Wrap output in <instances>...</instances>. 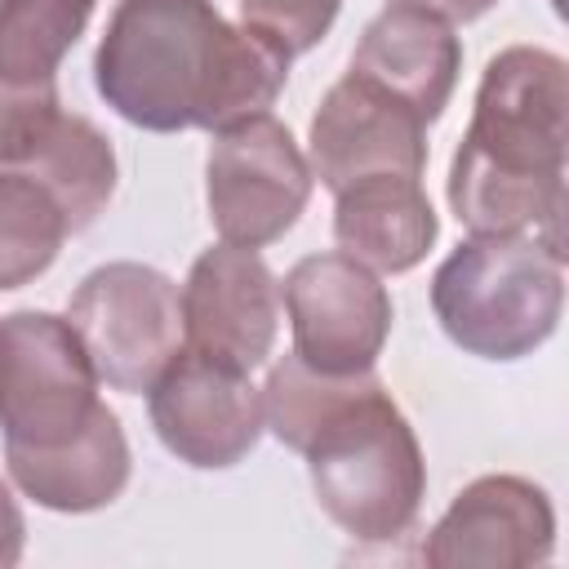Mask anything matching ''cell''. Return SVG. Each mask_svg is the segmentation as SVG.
<instances>
[{
	"mask_svg": "<svg viewBox=\"0 0 569 569\" xmlns=\"http://www.w3.org/2000/svg\"><path fill=\"white\" fill-rule=\"evenodd\" d=\"M289 53L253 27H236L213 0H116L93 53L98 98L147 133L227 129L267 111Z\"/></svg>",
	"mask_w": 569,
	"mask_h": 569,
	"instance_id": "obj_1",
	"label": "cell"
},
{
	"mask_svg": "<svg viewBox=\"0 0 569 569\" xmlns=\"http://www.w3.org/2000/svg\"><path fill=\"white\" fill-rule=\"evenodd\" d=\"M262 427L307 458L320 511L356 542H396L422 511V445L382 378H329L293 351L262 382Z\"/></svg>",
	"mask_w": 569,
	"mask_h": 569,
	"instance_id": "obj_2",
	"label": "cell"
},
{
	"mask_svg": "<svg viewBox=\"0 0 569 569\" xmlns=\"http://www.w3.org/2000/svg\"><path fill=\"white\" fill-rule=\"evenodd\" d=\"M569 67L538 44L489 58L449 164V209L471 236H538L565 249Z\"/></svg>",
	"mask_w": 569,
	"mask_h": 569,
	"instance_id": "obj_3",
	"label": "cell"
},
{
	"mask_svg": "<svg viewBox=\"0 0 569 569\" xmlns=\"http://www.w3.org/2000/svg\"><path fill=\"white\" fill-rule=\"evenodd\" d=\"M565 249L538 236H471L431 276V311L453 347L480 360H525L560 325Z\"/></svg>",
	"mask_w": 569,
	"mask_h": 569,
	"instance_id": "obj_4",
	"label": "cell"
},
{
	"mask_svg": "<svg viewBox=\"0 0 569 569\" xmlns=\"http://www.w3.org/2000/svg\"><path fill=\"white\" fill-rule=\"evenodd\" d=\"M98 369L53 311L0 316V436L4 453H49L76 445L102 413Z\"/></svg>",
	"mask_w": 569,
	"mask_h": 569,
	"instance_id": "obj_5",
	"label": "cell"
},
{
	"mask_svg": "<svg viewBox=\"0 0 569 569\" xmlns=\"http://www.w3.org/2000/svg\"><path fill=\"white\" fill-rule=\"evenodd\" d=\"M67 320L80 333L98 382L124 396H142L182 351V293L147 262L93 267L76 284Z\"/></svg>",
	"mask_w": 569,
	"mask_h": 569,
	"instance_id": "obj_6",
	"label": "cell"
},
{
	"mask_svg": "<svg viewBox=\"0 0 569 569\" xmlns=\"http://www.w3.org/2000/svg\"><path fill=\"white\" fill-rule=\"evenodd\" d=\"M311 164L271 111L244 116L213 133L204 160L209 222L227 244L262 249L280 240L311 200Z\"/></svg>",
	"mask_w": 569,
	"mask_h": 569,
	"instance_id": "obj_7",
	"label": "cell"
},
{
	"mask_svg": "<svg viewBox=\"0 0 569 569\" xmlns=\"http://www.w3.org/2000/svg\"><path fill=\"white\" fill-rule=\"evenodd\" d=\"M280 298L293 329V356L307 369L347 378L378 365L396 307L373 267L342 249L307 253L289 267Z\"/></svg>",
	"mask_w": 569,
	"mask_h": 569,
	"instance_id": "obj_8",
	"label": "cell"
},
{
	"mask_svg": "<svg viewBox=\"0 0 569 569\" xmlns=\"http://www.w3.org/2000/svg\"><path fill=\"white\" fill-rule=\"evenodd\" d=\"M147 418L178 462L227 471L244 462L262 436V396L244 369L182 347L147 387Z\"/></svg>",
	"mask_w": 569,
	"mask_h": 569,
	"instance_id": "obj_9",
	"label": "cell"
},
{
	"mask_svg": "<svg viewBox=\"0 0 569 569\" xmlns=\"http://www.w3.org/2000/svg\"><path fill=\"white\" fill-rule=\"evenodd\" d=\"M182 293V347L200 351L218 365L253 373L280 333V284L258 249L244 244H209L191 271Z\"/></svg>",
	"mask_w": 569,
	"mask_h": 569,
	"instance_id": "obj_10",
	"label": "cell"
},
{
	"mask_svg": "<svg viewBox=\"0 0 569 569\" xmlns=\"http://www.w3.org/2000/svg\"><path fill=\"white\" fill-rule=\"evenodd\" d=\"M307 142L311 178H320L333 196L360 178H422L427 169V120L356 71L329 84L311 116Z\"/></svg>",
	"mask_w": 569,
	"mask_h": 569,
	"instance_id": "obj_11",
	"label": "cell"
},
{
	"mask_svg": "<svg viewBox=\"0 0 569 569\" xmlns=\"http://www.w3.org/2000/svg\"><path fill=\"white\" fill-rule=\"evenodd\" d=\"M556 551V507L525 476L471 480L422 542L431 569H529Z\"/></svg>",
	"mask_w": 569,
	"mask_h": 569,
	"instance_id": "obj_12",
	"label": "cell"
},
{
	"mask_svg": "<svg viewBox=\"0 0 569 569\" xmlns=\"http://www.w3.org/2000/svg\"><path fill=\"white\" fill-rule=\"evenodd\" d=\"M0 164L27 169L40 178L71 218V231H84L116 191V151L111 138L84 120L62 111L58 98L22 102L0 133Z\"/></svg>",
	"mask_w": 569,
	"mask_h": 569,
	"instance_id": "obj_13",
	"label": "cell"
},
{
	"mask_svg": "<svg viewBox=\"0 0 569 569\" xmlns=\"http://www.w3.org/2000/svg\"><path fill=\"white\" fill-rule=\"evenodd\" d=\"M347 71H356L360 80L378 84L382 93H391L396 102L418 111L427 124H436L458 89L462 40L453 36L449 22H440L422 9L387 4L360 31Z\"/></svg>",
	"mask_w": 569,
	"mask_h": 569,
	"instance_id": "obj_14",
	"label": "cell"
},
{
	"mask_svg": "<svg viewBox=\"0 0 569 569\" xmlns=\"http://www.w3.org/2000/svg\"><path fill=\"white\" fill-rule=\"evenodd\" d=\"M333 200V240L342 244V253L360 258L373 271H413L440 236V218L422 191V178H360Z\"/></svg>",
	"mask_w": 569,
	"mask_h": 569,
	"instance_id": "obj_15",
	"label": "cell"
},
{
	"mask_svg": "<svg viewBox=\"0 0 569 569\" xmlns=\"http://www.w3.org/2000/svg\"><path fill=\"white\" fill-rule=\"evenodd\" d=\"M9 480L44 511L84 516L111 507L133 471V453L124 440V427L111 409L98 413V422L67 449L49 453H4Z\"/></svg>",
	"mask_w": 569,
	"mask_h": 569,
	"instance_id": "obj_16",
	"label": "cell"
},
{
	"mask_svg": "<svg viewBox=\"0 0 569 569\" xmlns=\"http://www.w3.org/2000/svg\"><path fill=\"white\" fill-rule=\"evenodd\" d=\"M93 9L98 0H0V89L9 98L58 93V67Z\"/></svg>",
	"mask_w": 569,
	"mask_h": 569,
	"instance_id": "obj_17",
	"label": "cell"
},
{
	"mask_svg": "<svg viewBox=\"0 0 569 569\" xmlns=\"http://www.w3.org/2000/svg\"><path fill=\"white\" fill-rule=\"evenodd\" d=\"M71 236V218L58 196L27 169L0 164V293L44 276Z\"/></svg>",
	"mask_w": 569,
	"mask_h": 569,
	"instance_id": "obj_18",
	"label": "cell"
},
{
	"mask_svg": "<svg viewBox=\"0 0 569 569\" xmlns=\"http://www.w3.org/2000/svg\"><path fill=\"white\" fill-rule=\"evenodd\" d=\"M236 4H240L244 27L276 40L289 58L311 53L329 36V27L342 9V0H236Z\"/></svg>",
	"mask_w": 569,
	"mask_h": 569,
	"instance_id": "obj_19",
	"label": "cell"
},
{
	"mask_svg": "<svg viewBox=\"0 0 569 569\" xmlns=\"http://www.w3.org/2000/svg\"><path fill=\"white\" fill-rule=\"evenodd\" d=\"M22 547H27V520H22V507L9 493V485L0 480V569L18 565Z\"/></svg>",
	"mask_w": 569,
	"mask_h": 569,
	"instance_id": "obj_20",
	"label": "cell"
},
{
	"mask_svg": "<svg viewBox=\"0 0 569 569\" xmlns=\"http://www.w3.org/2000/svg\"><path fill=\"white\" fill-rule=\"evenodd\" d=\"M387 4H405V9H422V13H431V18H440V22H476V18H485L498 0H387Z\"/></svg>",
	"mask_w": 569,
	"mask_h": 569,
	"instance_id": "obj_21",
	"label": "cell"
},
{
	"mask_svg": "<svg viewBox=\"0 0 569 569\" xmlns=\"http://www.w3.org/2000/svg\"><path fill=\"white\" fill-rule=\"evenodd\" d=\"M40 98H53V93H40ZM22 102H31V98H9V93L0 89V133H4V124L13 120V111H18Z\"/></svg>",
	"mask_w": 569,
	"mask_h": 569,
	"instance_id": "obj_22",
	"label": "cell"
}]
</instances>
